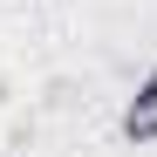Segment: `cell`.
<instances>
[{"label": "cell", "instance_id": "cell-1", "mask_svg": "<svg viewBox=\"0 0 157 157\" xmlns=\"http://www.w3.org/2000/svg\"><path fill=\"white\" fill-rule=\"evenodd\" d=\"M123 144H157V68L137 75V89L123 96Z\"/></svg>", "mask_w": 157, "mask_h": 157}]
</instances>
